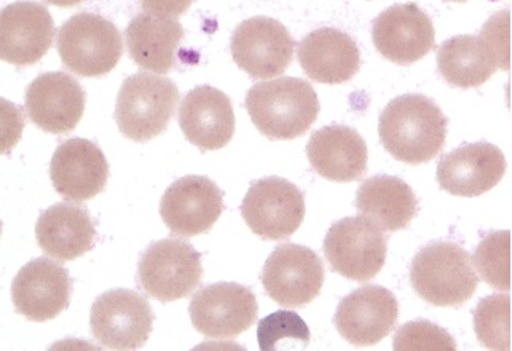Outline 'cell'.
Segmentation results:
<instances>
[{
  "mask_svg": "<svg viewBox=\"0 0 512 351\" xmlns=\"http://www.w3.org/2000/svg\"><path fill=\"white\" fill-rule=\"evenodd\" d=\"M90 326L104 348L138 350L150 337L154 313L138 292L114 289L96 299L91 307Z\"/></svg>",
  "mask_w": 512,
  "mask_h": 351,
  "instance_id": "obj_9",
  "label": "cell"
},
{
  "mask_svg": "<svg viewBox=\"0 0 512 351\" xmlns=\"http://www.w3.org/2000/svg\"><path fill=\"white\" fill-rule=\"evenodd\" d=\"M262 284L276 304L304 307L320 296L324 265L320 256L307 246L284 243L265 262Z\"/></svg>",
  "mask_w": 512,
  "mask_h": 351,
  "instance_id": "obj_11",
  "label": "cell"
},
{
  "mask_svg": "<svg viewBox=\"0 0 512 351\" xmlns=\"http://www.w3.org/2000/svg\"><path fill=\"white\" fill-rule=\"evenodd\" d=\"M224 211V194L205 176H186L173 182L160 203L166 227L179 237H197L213 229Z\"/></svg>",
  "mask_w": 512,
  "mask_h": 351,
  "instance_id": "obj_15",
  "label": "cell"
},
{
  "mask_svg": "<svg viewBox=\"0 0 512 351\" xmlns=\"http://www.w3.org/2000/svg\"><path fill=\"white\" fill-rule=\"evenodd\" d=\"M372 40L386 60L409 66L433 50L434 26L418 5H393L375 18Z\"/></svg>",
  "mask_w": 512,
  "mask_h": 351,
  "instance_id": "obj_17",
  "label": "cell"
},
{
  "mask_svg": "<svg viewBox=\"0 0 512 351\" xmlns=\"http://www.w3.org/2000/svg\"><path fill=\"white\" fill-rule=\"evenodd\" d=\"M299 63L305 74L318 83L348 82L361 68V52L347 32L321 28L310 32L299 45Z\"/></svg>",
  "mask_w": 512,
  "mask_h": 351,
  "instance_id": "obj_23",
  "label": "cell"
},
{
  "mask_svg": "<svg viewBox=\"0 0 512 351\" xmlns=\"http://www.w3.org/2000/svg\"><path fill=\"white\" fill-rule=\"evenodd\" d=\"M511 297L495 294L485 297L474 313V329L477 339L490 350H511Z\"/></svg>",
  "mask_w": 512,
  "mask_h": 351,
  "instance_id": "obj_28",
  "label": "cell"
},
{
  "mask_svg": "<svg viewBox=\"0 0 512 351\" xmlns=\"http://www.w3.org/2000/svg\"><path fill=\"white\" fill-rule=\"evenodd\" d=\"M71 294L67 270L45 257L24 265L12 284L16 312L37 323L61 315L69 307Z\"/></svg>",
  "mask_w": 512,
  "mask_h": 351,
  "instance_id": "obj_18",
  "label": "cell"
},
{
  "mask_svg": "<svg viewBox=\"0 0 512 351\" xmlns=\"http://www.w3.org/2000/svg\"><path fill=\"white\" fill-rule=\"evenodd\" d=\"M315 173L334 182H353L367 171V146L358 131L343 125L315 131L307 146Z\"/></svg>",
  "mask_w": 512,
  "mask_h": 351,
  "instance_id": "obj_24",
  "label": "cell"
},
{
  "mask_svg": "<svg viewBox=\"0 0 512 351\" xmlns=\"http://www.w3.org/2000/svg\"><path fill=\"white\" fill-rule=\"evenodd\" d=\"M56 47L64 66L82 77L109 74L123 55L119 29L96 13H77L67 20L60 29Z\"/></svg>",
  "mask_w": 512,
  "mask_h": 351,
  "instance_id": "obj_6",
  "label": "cell"
},
{
  "mask_svg": "<svg viewBox=\"0 0 512 351\" xmlns=\"http://www.w3.org/2000/svg\"><path fill=\"white\" fill-rule=\"evenodd\" d=\"M179 103V90L168 77L138 72L120 88L115 122L125 138L147 142L162 135Z\"/></svg>",
  "mask_w": 512,
  "mask_h": 351,
  "instance_id": "obj_5",
  "label": "cell"
},
{
  "mask_svg": "<svg viewBox=\"0 0 512 351\" xmlns=\"http://www.w3.org/2000/svg\"><path fill=\"white\" fill-rule=\"evenodd\" d=\"M50 178L61 197L87 202L103 192L109 165L103 150L87 139H67L53 154Z\"/></svg>",
  "mask_w": 512,
  "mask_h": 351,
  "instance_id": "obj_21",
  "label": "cell"
},
{
  "mask_svg": "<svg viewBox=\"0 0 512 351\" xmlns=\"http://www.w3.org/2000/svg\"><path fill=\"white\" fill-rule=\"evenodd\" d=\"M193 328L211 339H232L257 320L259 305L251 289L238 283L209 284L193 296L189 307Z\"/></svg>",
  "mask_w": 512,
  "mask_h": 351,
  "instance_id": "obj_12",
  "label": "cell"
},
{
  "mask_svg": "<svg viewBox=\"0 0 512 351\" xmlns=\"http://www.w3.org/2000/svg\"><path fill=\"white\" fill-rule=\"evenodd\" d=\"M139 4L149 15L176 20L189 10L193 0H139Z\"/></svg>",
  "mask_w": 512,
  "mask_h": 351,
  "instance_id": "obj_33",
  "label": "cell"
},
{
  "mask_svg": "<svg viewBox=\"0 0 512 351\" xmlns=\"http://www.w3.org/2000/svg\"><path fill=\"white\" fill-rule=\"evenodd\" d=\"M24 130L21 107L0 98V155L8 154L20 142Z\"/></svg>",
  "mask_w": 512,
  "mask_h": 351,
  "instance_id": "obj_32",
  "label": "cell"
},
{
  "mask_svg": "<svg viewBox=\"0 0 512 351\" xmlns=\"http://www.w3.org/2000/svg\"><path fill=\"white\" fill-rule=\"evenodd\" d=\"M246 111L262 135L278 141L304 136L320 114V101L307 80L281 77L254 85Z\"/></svg>",
  "mask_w": 512,
  "mask_h": 351,
  "instance_id": "obj_2",
  "label": "cell"
},
{
  "mask_svg": "<svg viewBox=\"0 0 512 351\" xmlns=\"http://www.w3.org/2000/svg\"><path fill=\"white\" fill-rule=\"evenodd\" d=\"M386 253L385 235L366 217H345L324 238V254L332 270L351 281L364 283L377 277Z\"/></svg>",
  "mask_w": 512,
  "mask_h": 351,
  "instance_id": "obj_8",
  "label": "cell"
},
{
  "mask_svg": "<svg viewBox=\"0 0 512 351\" xmlns=\"http://www.w3.org/2000/svg\"><path fill=\"white\" fill-rule=\"evenodd\" d=\"M36 237L47 256L56 261L71 262L93 249L96 229L85 208L58 203L39 217Z\"/></svg>",
  "mask_w": 512,
  "mask_h": 351,
  "instance_id": "obj_25",
  "label": "cell"
},
{
  "mask_svg": "<svg viewBox=\"0 0 512 351\" xmlns=\"http://www.w3.org/2000/svg\"><path fill=\"white\" fill-rule=\"evenodd\" d=\"M0 235H2V221H0Z\"/></svg>",
  "mask_w": 512,
  "mask_h": 351,
  "instance_id": "obj_36",
  "label": "cell"
},
{
  "mask_svg": "<svg viewBox=\"0 0 512 351\" xmlns=\"http://www.w3.org/2000/svg\"><path fill=\"white\" fill-rule=\"evenodd\" d=\"M410 283L428 304L460 307L474 296L479 277L465 248L452 241H434L414 257Z\"/></svg>",
  "mask_w": 512,
  "mask_h": 351,
  "instance_id": "obj_4",
  "label": "cell"
},
{
  "mask_svg": "<svg viewBox=\"0 0 512 351\" xmlns=\"http://www.w3.org/2000/svg\"><path fill=\"white\" fill-rule=\"evenodd\" d=\"M257 340L262 351L280 350L286 340L296 342L304 350L310 344V329L297 313L280 310L260 321Z\"/></svg>",
  "mask_w": 512,
  "mask_h": 351,
  "instance_id": "obj_30",
  "label": "cell"
},
{
  "mask_svg": "<svg viewBox=\"0 0 512 351\" xmlns=\"http://www.w3.org/2000/svg\"><path fill=\"white\" fill-rule=\"evenodd\" d=\"M509 256H511V232L500 230L492 232L477 246L474 253V267L481 273L482 280L497 289L509 292L511 273H509Z\"/></svg>",
  "mask_w": 512,
  "mask_h": 351,
  "instance_id": "obj_29",
  "label": "cell"
},
{
  "mask_svg": "<svg viewBox=\"0 0 512 351\" xmlns=\"http://www.w3.org/2000/svg\"><path fill=\"white\" fill-rule=\"evenodd\" d=\"M356 208L380 230L394 233L406 229L417 216L418 202L407 182L383 174L359 187Z\"/></svg>",
  "mask_w": 512,
  "mask_h": 351,
  "instance_id": "obj_26",
  "label": "cell"
},
{
  "mask_svg": "<svg viewBox=\"0 0 512 351\" xmlns=\"http://www.w3.org/2000/svg\"><path fill=\"white\" fill-rule=\"evenodd\" d=\"M393 348L396 351H455L457 344L446 329L418 320L404 324L396 332Z\"/></svg>",
  "mask_w": 512,
  "mask_h": 351,
  "instance_id": "obj_31",
  "label": "cell"
},
{
  "mask_svg": "<svg viewBox=\"0 0 512 351\" xmlns=\"http://www.w3.org/2000/svg\"><path fill=\"white\" fill-rule=\"evenodd\" d=\"M85 91L64 72H47L37 77L26 91V112L40 130L64 135L74 130L85 111Z\"/></svg>",
  "mask_w": 512,
  "mask_h": 351,
  "instance_id": "obj_19",
  "label": "cell"
},
{
  "mask_svg": "<svg viewBox=\"0 0 512 351\" xmlns=\"http://www.w3.org/2000/svg\"><path fill=\"white\" fill-rule=\"evenodd\" d=\"M506 158L500 147L474 142L444 155L438 165L441 189L457 197H479L500 184Z\"/></svg>",
  "mask_w": 512,
  "mask_h": 351,
  "instance_id": "obj_20",
  "label": "cell"
},
{
  "mask_svg": "<svg viewBox=\"0 0 512 351\" xmlns=\"http://www.w3.org/2000/svg\"><path fill=\"white\" fill-rule=\"evenodd\" d=\"M294 39L280 21L254 16L235 29L232 36L233 60L253 79H272L284 74L294 58Z\"/></svg>",
  "mask_w": 512,
  "mask_h": 351,
  "instance_id": "obj_13",
  "label": "cell"
},
{
  "mask_svg": "<svg viewBox=\"0 0 512 351\" xmlns=\"http://www.w3.org/2000/svg\"><path fill=\"white\" fill-rule=\"evenodd\" d=\"M182 39L184 28L179 21L149 13L133 18L127 28L128 52L134 63L155 74H168L173 69Z\"/></svg>",
  "mask_w": 512,
  "mask_h": 351,
  "instance_id": "obj_27",
  "label": "cell"
},
{
  "mask_svg": "<svg viewBox=\"0 0 512 351\" xmlns=\"http://www.w3.org/2000/svg\"><path fill=\"white\" fill-rule=\"evenodd\" d=\"M203 277L197 249L186 241L166 238L142 254L138 281L142 291L160 302L184 299L195 291Z\"/></svg>",
  "mask_w": 512,
  "mask_h": 351,
  "instance_id": "obj_7",
  "label": "cell"
},
{
  "mask_svg": "<svg viewBox=\"0 0 512 351\" xmlns=\"http://www.w3.org/2000/svg\"><path fill=\"white\" fill-rule=\"evenodd\" d=\"M47 4L55 5V7L69 8L74 5L82 4L83 0H45Z\"/></svg>",
  "mask_w": 512,
  "mask_h": 351,
  "instance_id": "obj_34",
  "label": "cell"
},
{
  "mask_svg": "<svg viewBox=\"0 0 512 351\" xmlns=\"http://www.w3.org/2000/svg\"><path fill=\"white\" fill-rule=\"evenodd\" d=\"M438 68L452 87L468 90L484 85L498 69H509V13H497L481 36H455L441 45Z\"/></svg>",
  "mask_w": 512,
  "mask_h": 351,
  "instance_id": "obj_3",
  "label": "cell"
},
{
  "mask_svg": "<svg viewBox=\"0 0 512 351\" xmlns=\"http://www.w3.org/2000/svg\"><path fill=\"white\" fill-rule=\"evenodd\" d=\"M55 39V23L45 5L20 0L0 10V60L15 66L39 63Z\"/></svg>",
  "mask_w": 512,
  "mask_h": 351,
  "instance_id": "obj_16",
  "label": "cell"
},
{
  "mask_svg": "<svg viewBox=\"0 0 512 351\" xmlns=\"http://www.w3.org/2000/svg\"><path fill=\"white\" fill-rule=\"evenodd\" d=\"M399 316L398 299L393 292L367 284L348 294L335 313V328L355 347H371L393 332Z\"/></svg>",
  "mask_w": 512,
  "mask_h": 351,
  "instance_id": "obj_14",
  "label": "cell"
},
{
  "mask_svg": "<svg viewBox=\"0 0 512 351\" xmlns=\"http://www.w3.org/2000/svg\"><path fill=\"white\" fill-rule=\"evenodd\" d=\"M447 125L446 115L433 99L402 95L393 99L380 115V141L399 162L422 165L441 154Z\"/></svg>",
  "mask_w": 512,
  "mask_h": 351,
  "instance_id": "obj_1",
  "label": "cell"
},
{
  "mask_svg": "<svg viewBox=\"0 0 512 351\" xmlns=\"http://www.w3.org/2000/svg\"><path fill=\"white\" fill-rule=\"evenodd\" d=\"M449 2H466V0H449Z\"/></svg>",
  "mask_w": 512,
  "mask_h": 351,
  "instance_id": "obj_35",
  "label": "cell"
},
{
  "mask_svg": "<svg viewBox=\"0 0 512 351\" xmlns=\"http://www.w3.org/2000/svg\"><path fill=\"white\" fill-rule=\"evenodd\" d=\"M241 216L249 229L264 240H286L299 230L305 217V197L299 187L283 178H265L248 190Z\"/></svg>",
  "mask_w": 512,
  "mask_h": 351,
  "instance_id": "obj_10",
  "label": "cell"
},
{
  "mask_svg": "<svg viewBox=\"0 0 512 351\" xmlns=\"http://www.w3.org/2000/svg\"><path fill=\"white\" fill-rule=\"evenodd\" d=\"M179 127L193 146L219 150L235 135V112L229 96L209 85L193 88L179 109Z\"/></svg>",
  "mask_w": 512,
  "mask_h": 351,
  "instance_id": "obj_22",
  "label": "cell"
}]
</instances>
